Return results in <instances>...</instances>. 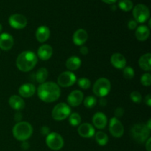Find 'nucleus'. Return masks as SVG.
<instances>
[{
	"mask_svg": "<svg viewBox=\"0 0 151 151\" xmlns=\"http://www.w3.org/2000/svg\"><path fill=\"white\" fill-rule=\"evenodd\" d=\"M38 96L40 100L45 103H53L58 100L60 96V88L54 82H44L38 86Z\"/></svg>",
	"mask_w": 151,
	"mask_h": 151,
	"instance_id": "obj_1",
	"label": "nucleus"
},
{
	"mask_svg": "<svg viewBox=\"0 0 151 151\" xmlns=\"http://www.w3.org/2000/svg\"><path fill=\"white\" fill-rule=\"evenodd\" d=\"M38 62V57L32 51H24L16 59V66L20 71L27 72L32 70Z\"/></svg>",
	"mask_w": 151,
	"mask_h": 151,
	"instance_id": "obj_2",
	"label": "nucleus"
},
{
	"mask_svg": "<svg viewBox=\"0 0 151 151\" xmlns=\"http://www.w3.org/2000/svg\"><path fill=\"white\" fill-rule=\"evenodd\" d=\"M32 127L29 122L21 121L13 126V135L18 141L24 142L32 136Z\"/></svg>",
	"mask_w": 151,
	"mask_h": 151,
	"instance_id": "obj_3",
	"label": "nucleus"
},
{
	"mask_svg": "<svg viewBox=\"0 0 151 151\" xmlns=\"http://www.w3.org/2000/svg\"><path fill=\"white\" fill-rule=\"evenodd\" d=\"M150 131L145 124L137 123L131 128V134L136 142L143 143L150 138Z\"/></svg>",
	"mask_w": 151,
	"mask_h": 151,
	"instance_id": "obj_4",
	"label": "nucleus"
},
{
	"mask_svg": "<svg viewBox=\"0 0 151 151\" xmlns=\"http://www.w3.org/2000/svg\"><path fill=\"white\" fill-rule=\"evenodd\" d=\"M111 84L107 78H100L95 81L93 86V92L96 96L104 97L108 95L111 91Z\"/></svg>",
	"mask_w": 151,
	"mask_h": 151,
	"instance_id": "obj_5",
	"label": "nucleus"
},
{
	"mask_svg": "<svg viewBox=\"0 0 151 151\" xmlns=\"http://www.w3.org/2000/svg\"><path fill=\"white\" fill-rule=\"evenodd\" d=\"M71 114V108L69 105L60 103L56 105L52 111V116L57 121H61L66 119Z\"/></svg>",
	"mask_w": 151,
	"mask_h": 151,
	"instance_id": "obj_6",
	"label": "nucleus"
},
{
	"mask_svg": "<svg viewBox=\"0 0 151 151\" xmlns=\"http://www.w3.org/2000/svg\"><path fill=\"white\" fill-rule=\"evenodd\" d=\"M133 16L137 23H144L150 18V10L145 4H138L133 9Z\"/></svg>",
	"mask_w": 151,
	"mask_h": 151,
	"instance_id": "obj_7",
	"label": "nucleus"
},
{
	"mask_svg": "<svg viewBox=\"0 0 151 151\" xmlns=\"http://www.w3.org/2000/svg\"><path fill=\"white\" fill-rule=\"evenodd\" d=\"M46 143L49 148L51 150H59L63 147L64 141L60 134L55 132H52L47 136Z\"/></svg>",
	"mask_w": 151,
	"mask_h": 151,
	"instance_id": "obj_8",
	"label": "nucleus"
},
{
	"mask_svg": "<svg viewBox=\"0 0 151 151\" xmlns=\"http://www.w3.org/2000/svg\"><path fill=\"white\" fill-rule=\"evenodd\" d=\"M76 75L70 71H66L60 74L58 78V85L61 87H69L76 83Z\"/></svg>",
	"mask_w": 151,
	"mask_h": 151,
	"instance_id": "obj_9",
	"label": "nucleus"
},
{
	"mask_svg": "<svg viewBox=\"0 0 151 151\" xmlns=\"http://www.w3.org/2000/svg\"><path fill=\"white\" fill-rule=\"evenodd\" d=\"M124 126L119 119L112 117L109 123V132L114 137L120 138L124 134Z\"/></svg>",
	"mask_w": 151,
	"mask_h": 151,
	"instance_id": "obj_10",
	"label": "nucleus"
},
{
	"mask_svg": "<svg viewBox=\"0 0 151 151\" xmlns=\"http://www.w3.org/2000/svg\"><path fill=\"white\" fill-rule=\"evenodd\" d=\"M9 24L16 29H22L26 27L27 24V19L24 16L19 13L13 14L9 17Z\"/></svg>",
	"mask_w": 151,
	"mask_h": 151,
	"instance_id": "obj_11",
	"label": "nucleus"
},
{
	"mask_svg": "<svg viewBox=\"0 0 151 151\" xmlns=\"http://www.w3.org/2000/svg\"><path fill=\"white\" fill-rule=\"evenodd\" d=\"M83 100V93L80 90H74L67 97V102L69 106L77 107L80 106Z\"/></svg>",
	"mask_w": 151,
	"mask_h": 151,
	"instance_id": "obj_12",
	"label": "nucleus"
},
{
	"mask_svg": "<svg viewBox=\"0 0 151 151\" xmlns=\"http://www.w3.org/2000/svg\"><path fill=\"white\" fill-rule=\"evenodd\" d=\"M14 44L13 38L10 34L3 32L0 34V49L4 51H8Z\"/></svg>",
	"mask_w": 151,
	"mask_h": 151,
	"instance_id": "obj_13",
	"label": "nucleus"
},
{
	"mask_svg": "<svg viewBox=\"0 0 151 151\" xmlns=\"http://www.w3.org/2000/svg\"><path fill=\"white\" fill-rule=\"evenodd\" d=\"M78 132L79 135L83 138H91L95 134V130L92 125L88 122H85L79 125Z\"/></svg>",
	"mask_w": 151,
	"mask_h": 151,
	"instance_id": "obj_14",
	"label": "nucleus"
},
{
	"mask_svg": "<svg viewBox=\"0 0 151 151\" xmlns=\"http://www.w3.org/2000/svg\"><path fill=\"white\" fill-rule=\"evenodd\" d=\"M88 39V33L83 29H78L75 31L72 36L73 43L77 46H83Z\"/></svg>",
	"mask_w": 151,
	"mask_h": 151,
	"instance_id": "obj_15",
	"label": "nucleus"
},
{
	"mask_svg": "<svg viewBox=\"0 0 151 151\" xmlns=\"http://www.w3.org/2000/svg\"><path fill=\"white\" fill-rule=\"evenodd\" d=\"M92 122L93 125L98 129H103L106 128L107 125L108 119L106 117V114H104L102 112H97L94 114V115L92 117Z\"/></svg>",
	"mask_w": 151,
	"mask_h": 151,
	"instance_id": "obj_16",
	"label": "nucleus"
},
{
	"mask_svg": "<svg viewBox=\"0 0 151 151\" xmlns=\"http://www.w3.org/2000/svg\"><path fill=\"white\" fill-rule=\"evenodd\" d=\"M111 63L116 69H124L126 66V59L120 53H114L111 58Z\"/></svg>",
	"mask_w": 151,
	"mask_h": 151,
	"instance_id": "obj_17",
	"label": "nucleus"
},
{
	"mask_svg": "<svg viewBox=\"0 0 151 151\" xmlns=\"http://www.w3.org/2000/svg\"><path fill=\"white\" fill-rule=\"evenodd\" d=\"M53 50L49 44H44L41 46L38 50V56L42 60H47L52 57Z\"/></svg>",
	"mask_w": 151,
	"mask_h": 151,
	"instance_id": "obj_18",
	"label": "nucleus"
},
{
	"mask_svg": "<svg viewBox=\"0 0 151 151\" xmlns=\"http://www.w3.org/2000/svg\"><path fill=\"white\" fill-rule=\"evenodd\" d=\"M8 103L12 109L16 111H20L25 107L24 100L18 95H12L9 98Z\"/></svg>",
	"mask_w": 151,
	"mask_h": 151,
	"instance_id": "obj_19",
	"label": "nucleus"
},
{
	"mask_svg": "<svg viewBox=\"0 0 151 151\" xmlns=\"http://www.w3.org/2000/svg\"><path fill=\"white\" fill-rule=\"evenodd\" d=\"M50 36V30L48 27L41 26L38 27L35 32V37L37 41L41 43L45 42L49 39Z\"/></svg>",
	"mask_w": 151,
	"mask_h": 151,
	"instance_id": "obj_20",
	"label": "nucleus"
},
{
	"mask_svg": "<svg viewBox=\"0 0 151 151\" xmlns=\"http://www.w3.org/2000/svg\"><path fill=\"white\" fill-rule=\"evenodd\" d=\"M35 87L32 83H25L21 86L19 88V93L22 97L28 98L35 94Z\"/></svg>",
	"mask_w": 151,
	"mask_h": 151,
	"instance_id": "obj_21",
	"label": "nucleus"
},
{
	"mask_svg": "<svg viewBox=\"0 0 151 151\" xmlns=\"http://www.w3.org/2000/svg\"><path fill=\"white\" fill-rule=\"evenodd\" d=\"M135 35L138 41H146L150 35V28L146 25H141V26L137 27L135 32Z\"/></svg>",
	"mask_w": 151,
	"mask_h": 151,
	"instance_id": "obj_22",
	"label": "nucleus"
},
{
	"mask_svg": "<svg viewBox=\"0 0 151 151\" xmlns=\"http://www.w3.org/2000/svg\"><path fill=\"white\" fill-rule=\"evenodd\" d=\"M139 66L142 70L150 72L151 70V54L146 53L140 57L139 60Z\"/></svg>",
	"mask_w": 151,
	"mask_h": 151,
	"instance_id": "obj_23",
	"label": "nucleus"
},
{
	"mask_svg": "<svg viewBox=\"0 0 151 151\" xmlns=\"http://www.w3.org/2000/svg\"><path fill=\"white\" fill-rule=\"evenodd\" d=\"M81 59L78 57V56H72V57L69 58L66 62V66L69 70L71 71H75L78 70L81 66Z\"/></svg>",
	"mask_w": 151,
	"mask_h": 151,
	"instance_id": "obj_24",
	"label": "nucleus"
},
{
	"mask_svg": "<svg viewBox=\"0 0 151 151\" xmlns=\"http://www.w3.org/2000/svg\"><path fill=\"white\" fill-rule=\"evenodd\" d=\"M48 78V71L46 68H41L35 74V80L38 83H43Z\"/></svg>",
	"mask_w": 151,
	"mask_h": 151,
	"instance_id": "obj_25",
	"label": "nucleus"
},
{
	"mask_svg": "<svg viewBox=\"0 0 151 151\" xmlns=\"http://www.w3.org/2000/svg\"><path fill=\"white\" fill-rule=\"evenodd\" d=\"M94 135H95V139L97 141V144L101 146H104L107 145L108 142H109V137H108L106 133L98 131Z\"/></svg>",
	"mask_w": 151,
	"mask_h": 151,
	"instance_id": "obj_26",
	"label": "nucleus"
},
{
	"mask_svg": "<svg viewBox=\"0 0 151 151\" xmlns=\"http://www.w3.org/2000/svg\"><path fill=\"white\" fill-rule=\"evenodd\" d=\"M118 6L123 11L128 12L132 10L134 7V4L131 0H120L119 1Z\"/></svg>",
	"mask_w": 151,
	"mask_h": 151,
	"instance_id": "obj_27",
	"label": "nucleus"
},
{
	"mask_svg": "<svg viewBox=\"0 0 151 151\" xmlns=\"http://www.w3.org/2000/svg\"><path fill=\"white\" fill-rule=\"evenodd\" d=\"M69 122L72 126H78L81 122V116L78 113L70 114L69 116Z\"/></svg>",
	"mask_w": 151,
	"mask_h": 151,
	"instance_id": "obj_28",
	"label": "nucleus"
},
{
	"mask_svg": "<svg viewBox=\"0 0 151 151\" xmlns=\"http://www.w3.org/2000/svg\"><path fill=\"white\" fill-rule=\"evenodd\" d=\"M84 106L86 108H88V109H92L94 106L97 105V98L93 96H88L85 98L83 101Z\"/></svg>",
	"mask_w": 151,
	"mask_h": 151,
	"instance_id": "obj_29",
	"label": "nucleus"
},
{
	"mask_svg": "<svg viewBox=\"0 0 151 151\" xmlns=\"http://www.w3.org/2000/svg\"><path fill=\"white\" fill-rule=\"evenodd\" d=\"M134 75H135V72H134V69L131 66H126L123 69V76L125 79L131 80L134 78Z\"/></svg>",
	"mask_w": 151,
	"mask_h": 151,
	"instance_id": "obj_30",
	"label": "nucleus"
},
{
	"mask_svg": "<svg viewBox=\"0 0 151 151\" xmlns=\"http://www.w3.org/2000/svg\"><path fill=\"white\" fill-rule=\"evenodd\" d=\"M78 84L83 89H88L91 87V81L86 78H82L78 80Z\"/></svg>",
	"mask_w": 151,
	"mask_h": 151,
	"instance_id": "obj_31",
	"label": "nucleus"
},
{
	"mask_svg": "<svg viewBox=\"0 0 151 151\" xmlns=\"http://www.w3.org/2000/svg\"><path fill=\"white\" fill-rule=\"evenodd\" d=\"M141 83L144 86H150L151 84V75L150 73L143 74L141 77Z\"/></svg>",
	"mask_w": 151,
	"mask_h": 151,
	"instance_id": "obj_32",
	"label": "nucleus"
},
{
	"mask_svg": "<svg viewBox=\"0 0 151 151\" xmlns=\"http://www.w3.org/2000/svg\"><path fill=\"white\" fill-rule=\"evenodd\" d=\"M130 97H131V100H132L134 103H141L142 100L141 94H140L139 91H132V92L131 93V95H130Z\"/></svg>",
	"mask_w": 151,
	"mask_h": 151,
	"instance_id": "obj_33",
	"label": "nucleus"
},
{
	"mask_svg": "<svg viewBox=\"0 0 151 151\" xmlns=\"http://www.w3.org/2000/svg\"><path fill=\"white\" fill-rule=\"evenodd\" d=\"M124 112H125V111H124V109H122V108L121 107L117 108V109H116V110H115L114 111V115H115L114 117L117 118V119L118 118L122 117L124 114Z\"/></svg>",
	"mask_w": 151,
	"mask_h": 151,
	"instance_id": "obj_34",
	"label": "nucleus"
},
{
	"mask_svg": "<svg viewBox=\"0 0 151 151\" xmlns=\"http://www.w3.org/2000/svg\"><path fill=\"white\" fill-rule=\"evenodd\" d=\"M137 22L135 20H131L129 21L128 24V27L130 29L133 30V29H135L136 28H137Z\"/></svg>",
	"mask_w": 151,
	"mask_h": 151,
	"instance_id": "obj_35",
	"label": "nucleus"
},
{
	"mask_svg": "<svg viewBox=\"0 0 151 151\" xmlns=\"http://www.w3.org/2000/svg\"><path fill=\"white\" fill-rule=\"evenodd\" d=\"M41 133L42 135L47 136L50 133V128H49L47 126H43L41 129Z\"/></svg>",
	"mask_w": 151,
	"mask_h": 151,
	"instance_id": "obj_36",
	"label": "nucleus"
},
{
	"mask_svg": "<svg viewBox=\"0 0 151 151\" xmlns=\"http://www.w3.org/2000/svg\"><path fill=\"white\" fill-rule=\"evenodd\" d=\"M145 103L147 106L150 107L151 106V95L150 94H148L145 98Z\"/></svg>",
	"mask_w": 151,
	"mask_h": 151,
	"instance_id": "obj_37",
	"label": "nucleus"
},
{
	"mask_svg": "<svg viewBox=\"0 0 151 151\" xmlns=\"http://www.w3.org/2000/svg\"><path fill=\"white\" fill-rule=\"evenodd\" d=\"M80 52H81V53L82 55H87L88 53V47H85V46H82V47H81V49H80Z\"/></svg>",
	"mask_w": 151,
	"mask_h": 151,
	"instance_id": "obj_38",
	"label": "nucleus"
},
{
	"mask_svg": "<svg viewBox=\"0 0 151 151\" xmlns=\"http://www.w3.org/2000/svg\"><path fill=\"white\" fill-rule=\"evenodd\" d=\"M22 114L20 113V112H16V114H15V118L14 119L16 121H17L18 122H21V120H22Z\"/></svg>",
	"mask_w": 151,
	"mask_h": 151,
	"instance_id": "obj_39",
	"label": "nucleus"
},
{
	"mask_svg": "<svg viewBox=\"0 0 151 151\" xmlns=\"http://www.w3.org/2000/svg\"><path fill=\"white\" fill-rule=\"evenodd\" d=\"M150 142H151V138H148V139L147 140L145 143V147L147 151H151V146H150Z\"/></svg>",
	"mask_w": 151,
	"mask_h": 151,
	"instance_id": "obj_40",
	"label": "nucleus"
},
{
	"mask_svg": "<svg viewBox=\"0 0 151 151\" xmlns=\"http://www.w3.org/2000/svg\"><path fill=\"white\" fill-rule=\"evenodd\" d=\"M99 103H100V105L101 106H106L107 105V100L105 98H103V97H101V99L99 101Z\"/></svg>",
	"mask_w": 151,
	"mask_h": 151,
	"instance_id": "obj_41",
	"label": "nucleus"
},
{
	"mask_svg": "<svg viewBox=\"0 0 151 151\" xmlns=\"http://www.w3.org/2000/svg\"><path fill=\"white\" fill-rule=\"evenodd\" d=\"M22 147L24 149V150H27V149L29 147V143L27 142L26 141L23 142V143H22Z\"/></svg>",
	"mask_w": 151,
	"mask_h": 151,
	"instance_id": "obj_42",
	"label": "nucleus"
},
{
	"mask_svg": "<svg viewBox=\"0 0 151 151\" xmlns=\"http://www.w3.org/2000/svg\"><path fill=\"white\" fill-rule=\"evenodd\" d=\"M103 2L106 3V4H113L116 2L117 0H102Z\"/></svg>",
	"mask_w": 151,
	"mask_h": 151,
	"instance_id": "obj_43",
	"label": "nucleus"
},
{
	"mask_svg": "<svg viewBox=\"0 0 151 151\" xmlns=\"http://www.w3.org/2000/svg\"><path fill=\"white\" fill-rule=\"evenodd\" d=\"M145 125H146V126H147V128L150 131V129H151V125H151V119H149L148 122H147V124H145Z\"/></svg>",
	"mask_w": 151,
	"mask_h": 151,
	"instance_id": "obj_44",
	"label": "nucleus"
},
{
	"mask_svg": "<svg viewBox=\"0 0 151 151\" xmlns=\"http://www.w3.org/2000/svg\"><path fill=\"white\" fill-rule=\"evenodd\" d=\"M1 30H2V25H1V24H0V34H1Z\"/></svg>",
	"mask_w": 151,
	"mask_h": 151,
	"instance_id": "obj_45",
	"label": "nucleus"
}]
</instances>
